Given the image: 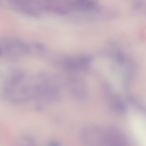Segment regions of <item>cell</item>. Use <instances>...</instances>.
<instances>
[{"label":"cell","instance_id":"5","mask_svg":"<svg viewBox=\"0 0 146 146\" xmlns=\"http://www.w3.org/2000/svg\"><path fill=\"white\" fill-rule=\"evenodd\" d=\"M108 145H125L126 141L124 136L119 129L111 127L106 132Z\"/></svg>","mask_w":146,"mask_h":146},{"label":"cell","instance_id":"3","mask_svg":"<svg viewBox=\"0 0 146 146\" xmlns=\"http://www.w3.org/2000/svg\"><path fill=\"white\" fill-rule=\"evenodd\" d=\"M105 89L108 104L111 108L119 113H125L126 111V106L120 96L114 93L111 86L108 84L106 85Z\"/></svg>","mask_w":146,"mask_h":146},{"label":"cell","instance_id":"1","mask_svg":"<svg viewBox=\"0 0 146 146\" xmlns=\"http://www.w3.org/2000/svg\"><path fill=\"white\" fill-rule=\"evenodd\" d=\"M80 139L85 144L92 146L108 145L106 132L93 126L85 127L80 132Z\"/></svg>","mask_w":146,"mask_h":146},{"label":"cell","instance_id":"2","mask_svg":"<svg viewBox=\"0 0 146 146\" xmlns=\"http://www.w3.org/2000/svg\"><path fill=\"white\" fill-rule=\"evenodd\" d=\"M68 86L71 93L76 99L83 101L87 98V85L81 78L75 76L70 77L68 81Z\"/></svg>","mask_w":146,"mask_h":146},{"label":"cell","instance_id":"4","mask_svg":"<svg viewBox=\"0 0 146 146\" xmlns=\"http://www.w3.org/2000/svg\"><path fill=\"white\" fill-rule=\"evenodd\" d=\"M91 62L90 58L83 56L77 58L66 59L63 62L65 68L71 70H79L85 69L88 67Z\"/></svg>","mask_w":146,"mask_h":146}]
</instances>
